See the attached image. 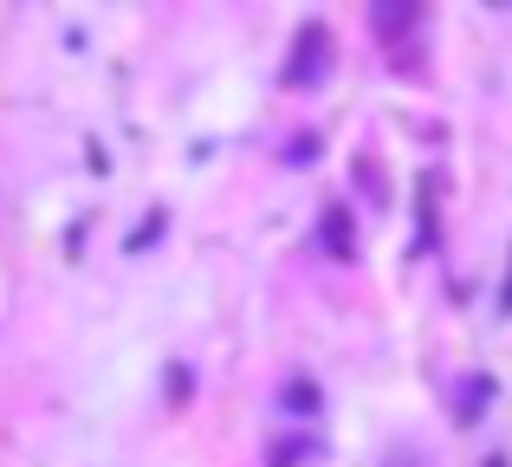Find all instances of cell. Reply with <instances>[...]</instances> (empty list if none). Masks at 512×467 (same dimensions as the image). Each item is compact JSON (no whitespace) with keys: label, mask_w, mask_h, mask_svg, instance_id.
<instances>
[{"label":"cell","mask_w":512,"mask_h":467,"mask_svg":"<svg viewBox=\"0 0 512 467\" xmlns=\"http://www.w3.org/2000/svg\"><path fill=\"white\" fill-rule=\"evenodd\" d=\"M487 467H506V461H487Z\"/></svg>","instance_id":"cell-1"}]
</instances>
